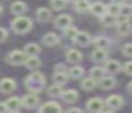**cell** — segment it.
<instances>
[{"label": "cell", "mask_w": 132, "mask_h": 113, "mask_svg": "<svg viewBox=\"0 0 132 113\" xmlns=\"http://www.w3.org/2000/svg\"><path fill=\"white\" fill-rule=\"evenodd\" d=\"M74 42L78 45H82V47H87L91 42V37L85 31H78V34L74 37Z\"/></svg>", "instance_id": "cell-10"}, {"label": "cell", "mask_w": 132, "mask_h": 113, "mask_svg": "<svg viewBox=\"0 0 132 113\" xmlns=\"http://www.w3.org/2000/svg\"><path fill=\"white\" fill-rule=\"evenodd\" d=\"M16 81L12 78H3L0 81V92L4 93V95H9V93L14 92L16 90Z\"/></svg>", "instance_id": "cell-4"}, {"label": "cell", "mask_w": 132, "mask_h": 113, "mask_svg": "<svg viewBox=\"0 0 132 113\" xmlns=\"http://www.w3.org/2000/svg\"><path fill=\"white\" fill-rule=\"evenodd\" d=\"M36 17L40 23H47L50 18H51V11L46 7H40L37 11H36Z\"/></svg>", "instance_id": "cell-14"}, {"label": "cell", "mask_w": 132, "mask_h": 113, "mask_svg": "<svg viewBox=\"0 0 132 113\" xmlns=\"http://www.w3.org/2000/svg\"><path fill=\"white\" fill-rule=\"evenodd\" d=\"M122 54H123L125 56H132V44H131V42H128V44L123 45Z\"/></svg>", "instance_id": "cell-36"}, {"label": "cell", "mask_w": 132, "mask_h": 113, "mask_svg": "<svg viewBox=\"0 0 132 113\" xmlns=\"http://www.w3.org/2000/svg\"><path fill=\"white\" fill-rule=\"evenodd\" d=\"M102 23L105 25H112V24H115L117 23V16H112V14H109V13H105L102 16Z\"/></svg>", "instance_id": "cell-31"}, {"label": "cell", "mask_w": 132, "mask_h": 113, "mask_svg": "<svg viewBox=\"0 0 132 113\" xmlns=\"http://www.w3.org/2000/svg\"><path fill=\"white\" fill-rule=\"evenodd\" d=\"M24 85L30 90V93H38L46 86V76L41 72H31L24 79Z\"/></svg>", "instance_id": "cell-1"}, {"label": "cell", "mask_w": 132, "mask_h": 113, "mask_svg": "<svg viewBox=\"0 0 132 113\" xmlns=\"http://www.w3.org/2000/svg\"><path fill=\"white\" fill-rule=\"evenodd\" d=\"M123 71H125L128 75L132 76V61H128L125 65H123Z\"/></svg>", "instance_id": "cell-38"}, {"label": "cell", "mask_w": 132, "mask_h": 113, "mask_svg": "<svg viewBox=\"0 0 132 113\" xmlns=\"http://www.w3.org/2000/svg\"><path fill=\"white\" fill-rule=\"evenodd\" d=\"M92 59H94L95 62H102L106 59V51L104 50V48H97V50L92 51Z\"/></svg>", "instance_id": "cell-21"}, {"label": "cell", "mask_w": 132, "mask_h": 113, "mask_svg": "<svg viewBox=\"0 0 132 113\" xmlns=\"http://www.w3.org/2000/svg\"><path fill=\"white\" fill-rule=\"evenodd\" d=\"M58 42H60V38H58L54 33H48L43 37V44L47 45V47H54Z\"/></svg>", "instance_id": "cell-17"}, {"label": "cell", "mask_w": 132, "mask_h": 113, "mask_svg": "<svg viewBox=\"0 0 132 113\" xmlns=\"http://www.w3.org/2000/svg\"><path fill=\"white\" fill-rule=\"evenodd\" d=\"M9 112V107H7L6 102H0V113H7Z\"/></svg>", "instance_id": "cell-39"}, {"label": "cell", "mask_w": 132, "mask_h": 113, "mask_svg": "<svg viewBox=\"0 0 132 113\" xmlns=\"http://www.w3.org/2000/svg\"><path fill=\"white\" fill-rule=\"evenodd\" d=\"M65 113H82V110H81V109H78V107H72V109L67 110Z\"/></svg>", "instance_id": "cell-40"}, {"label": "cell", "mask_w": 132, "mask_h": 113, "mask_svg": "<svg viewBox=\"0 0 132 113\" xmlns=\"http://www.w3.org/2000/svg\"><path fill=\"white\" fill-rule=\"evenodd\" d=\"M121 11V6L117 4V3H112V4L106 6V13L112 14V16H118Z\"/></svg>", "instance_id": "cell-32"}, {"label": "cell", "mask_w": 132, "mask_h": 113, "mask_svg": "<svg viewBox=\"0 0 132 113\" xmlns=\"http://www.w3.org/2000/svg\"><path fill=\"white\" fill-rule=\"evenodd\" d=\"M26 10H27V6H26V3H23V2H14L10 6V11H12L13 14H16V16H21Z\"/></svg>", "instance_id": "cell-16"}, {"label": "cell", "mask_w": 132, "mask_h": 113, "mask_svg": "<svg viewBox=\"0 0 132 113\" xmlns=\"http://www.w3.org/2000/svg\"><path fill=\"white\" fill-rule=\"evenodd\" d=\"M125 0H112V3H117V4H121V3H123Z\"/></svg>", "instance_id": "cell-42"}, {"label": "cell", "mask_w": 132, "mask_h": 113, "mask_svg": "<svg viewBox=\"0 0 132 113\" xmlns=\"http://www.w3.org/2000/svg\"><path fill=\"white\" fill-rule=\"evenodd\" d=\"M33 27V21L31 18L24 16H17L14 20L12 21V30L17 34H26L31 30Z\"/></svg>", "instance_id": "cell-2"}, {"label": "cell", "mask_w": 132, "mask_h": 113, "mask_svg": "<svg viewBox=\"0 0 132 113\" xmlns=\"http://www.w3.org/2000/svg\"><path fill=\"white\" fill-rule=\"evenodd\" d=\"M117 30H118V33H119L121 35H128V34L132 31V25H131V23H129V20L128 21H123V23H118Z\"/></svg>", "instance_id": "cell-20"}, {"label": "cell", "mask_w": 132, "mask_h": 113, "mask_svg": "<svg viewBox=\"0 0 132 113\" xmlns=\"http://www.w3.org/2000/svg\"><path fill=\"white\" fill-rule=\"evenodd\" d=\"M40 59L37 58V56H29L27 58V61H26V68L27 69H31V71H34V69H37L38 67H40Z\"/></svg>", "instance_id": "cell-25"}, {"label": "cell", "mask_w": 132, "mask_h": 113, "mask_svg": "<svg viewBox=\"0 0 132 113\" xmlns=\"http://www.w3.org/2000/svg\"><path fill=\"white\" fill-rule=\"evenodd\" d=\"M67 6V0H51V7L54 10H63Z\"/></svg>", "instance_id": "cell-33"}, {"label": "cell", "mask_w": 132, "mask_h": 113, "mask_svg": "<svg viewBox=\"0 0 132 113\" xmlns=\"http://www.w3.org/2000/svg\"><path fill=\"white\" fill-rule=\"evenodd\" d=\"M128 90H129V93L132 95V82H129V83H128Z\"/></svg>", "instance_id": "cell-41"}, {"label": "cell", "mask_w": 132, "mask_h": 113, "mask_svg": "<svg viewBox=\"0 0 132 113\" xmlns=\"http://www.w3.org/2000/svg\"><path fill=\"white\" fill-rule=\"evenodd\" d=\"M40 113H61V106L55 102H47L40 107Z\"/></svg>", "instance_id": "cell-9"}, {"label": "cell", "mask_w": 132, "mask_h": 113, "mask_svg": "<svg viewBox=\"0 0 132 113\" xmlns=\"http://www.w3.org/2000/svg\"><path fill=\"white\" fill-rule=\"evenodd\" d=\"M7 30L4 27H0V42H3V41H6L7 40Z\"/></svg>", "instance_id": "cell-37"}, {"label": "cell", "mask_w": 132, "mask_h": 113, "mask_svg": "<svg viewBox=\"0 0 132 113\" xmlns=\"http://www.w3.org/2000/svg\"><path fill=\"white\" fill-rule=\"evenodd\" d=\"M61 98H63V100L65 103H74V102L78 100V93L74 89H68V90H64Z\"/></svg>", "instance_id": "cell-13"}, {"label": "cell", "mask_w": 132, "mask_h": 113, "mask_svg": "<svg viewBox=\"0 0 132 113\" xmlns=\"http://www.w3.org/2000/svg\"><path fill=\"white\" fill-rule=\"evenodd\" d=\"M3 13V7H2V4H0V14Z\"/></svg>", "instance_id": "cell-44"}, {"label": "cell", "mask_w": 132, "mask_h": 113, "mask_svg": "<svg viewBox=\"0 0 132 113\" xmlns=\"http://www.w3.org/2000/svg\"><path fill=\"white\" fill-rule=\"evenodd\" d=\"M67 61L71 62V64H77V62H80L81 59H82V54L78 50H70L68 52H67Z\"/></svg>", "instance_id": "cell-15"}, {"label": "cell", "mask_w": 132, "mask_h": 113, "mask_svg": "<svg viewBox=\"0 0 132 113\" xmlns=\"http://www.w3.org/2000/svg\"><path fill=\"white\" fill-rule=\"evenodd\" d=\"M21 103H23V106L27 107V109H34V107L38 106L40 99H38V96L36 95V93H29V95H26L21 99Z\"/></svg>", "instance_id": "cell-5"}, {"label": "cell", "mask_w": 132, "mask_h": 113, "mask_svg": "<svg viewBox=\"0 0 132 113\" xmlns=\"http://www.w3.org/2000/svg\"><path fill=\"white\" fill-rule=\"evenodd\" d=\"M89 11H91L94 16H98V17H102L104 14L106 13V6L101 2H95L94 4H91L89 7Z\"/></svg>", "instance_id": "cell-11"}, {"label": "cell", "mask_w": 132, "mask_h": 113, "mask_svg": "<svg viewBox=\"0 0 132 113\" xmlns=\"http://www.w3.org/2000/svg\"><path fill=\"white\" fill-rule=\"evenodd\" d=\"M115 86V79L112 76H104L101 79V88L102 89H112Z\"/></svg>", "instance_id": "cell-26"}, {"label": "cell", "mask_w": 132, "mask_h": 113, "mask_svg": "<svg viewBox=\"0 0 132 113\" xmlns=\"http://www.w3.org/2000/svg\"><path fill=\"white\" fill-rule=\"evenodd\" d=\"M27 54L24 51H20V50H14L7 55L6 61L9 62L10 65H21V64H26L27 61Z\"/></svg>", "instance_id": "cell-3"}, {"label": "cell", "mask_w": 132, "mask_h": 113, "mask_svg": "<svg viewBox=\"0 0 132 113\" xmlns=\"http://www.w3.org/2000/svg\"><path fill=\"white\" fill-rule=\"evenodd\" d=\"M89 7H91V4H89L88 0H77V2H75V10H77L78 13L89 11Z\"/></svg>", "instance_id": "cell-24"}, {"label": "cell", "mask_w": 132, "mask_h": 113, "mask_svg": "<svg viewBox=\"0 0 132 113\" xmlns=\"http://www.w3.org/2000/svg\"><path fill=\"white\" fill-rule=\"evenodd\" d=\"M101 113H112V112H111V110H102Z\"/></svg>", "instance_id": "cell-43"}, {"label": "cell", "mask_w": 132, "mask_h": 113, "mask_svg": "<svg viewBox=\"0 0 132 113\" xmlns=\"http://www.w3.org/2000/svg\"><path fill=\"white\" fill-rule=\"evenodd\" d=\"M121 71V64L117 61V59H111V61H106L105 64V72L111 73V75H115Z\"/></svg>", "instance_id": "cell-12"}, {"label": "cell", "mask_w": 132, "mask_h": 113, "mask_svg": "<svg viewBox=\"0 0 132 113\" xmlns=\"http://www.w3.org/2000/svg\"><path fill=\"white\" fill-rule=\"evenodd\" d=\"M24 52L27 54V56H37L40 54V47L36 42H30L24 47Z\"/></svg>", "instance_id": "cell-19"}, {"label": "cell", "mask_w": 132, "mask_h": 113, "mask_svg": "<svg viewBox=\"0 0 132 113\" xmlns=\"http://www.w3.org/2000/svg\"><path fill=\"white\" fill-rule=\"evenodd\" d=\"M71 23H72V18L68 14H60V16L54 20V25L57 28H60V30H65L67 27L71 25Z\"/></svg>", "instance_id": "cell-6"}, {"label": "cell", "mask_w": 132, "mask_h": 113, "mask_svg": "<svg viewBox=\"0 0 132 113\" xmlns=\"http://www.w3.org/2000/svg\"><path fill=\"white\" fill-rule=\"evenodd\" d=\"M53 79H54V82L55 83H58V85H64V83H67V81H68V75H67L65 72H55L54 73V76H53Z\"/></svg>", "instance_id": "cell-27"}, {"label": "cell", "mask_w": 132, "mask_h": 113, "mask_svg": "<svg viewBox=\"0 0 132 113\" xmlns=\"http://www.w3.org/2000/svg\"><path fill=\"white\" fill-rule=\"evenodd\" d=\"M6 105L7 107H9L10 112H14V110H19L20 109V106L23 103H21V99L20 98H16V96H13V98H9L6 100Z\"/></svg>", "instance_id": "cell-18"}, {"label": "cell", "mask_w": 132, "mask_h": 113, "mask_svg": "<svg viewBox=\"0 0 132 113\" xmlns=\"http://www.w3.org/2000/svg\"><path fill=\"white\" fill-rule=\"evenodd\" d=\"M87 107H88L89 112L92 113H98V112H102V107H104V100L100 98H92L88 100L87 103Z\"/></svg>", "instance_id": "cell-7"}, {"label": "cell", "mask_w": 132, "mask_h": 113, "mask_svg": "<svg viewBox=\"0 0 132 113\" xmlns=\"http://www.w3.org/2000/svg\"><path fill=\"white\" fill-rule=\"evenodd\" d=\"M95 86H97V82H95L94 78H85L81 82V88L84 90H92Z\"/></svg>", "instance_id": "cell-28"}, {"label": "cell", "mask_w": 132, "mask_h": 113, "mask_svg": "<svg viewBox=\"0 0 132 113\" xmlns=\"http://www.w3.org/2000/svg\"><path fill=\"white\" fill-rule=\"evenodd\" d=\"M123 103V99L121 98L119 95H111L108 99H106V106L112 110H118Z\"/></svg>", "instance_id": "cell-8"}, {"label": "cell", "mask_w": 132, "mask_h": 113, "mask_svg": "<svg viewBox=\"0 0 132 113\" xmlns=\"http://www.w3.org/2000/svg\"><path fill=\"white\" fill-rule=\"evenodd\" d=\"M64 34H65L68 38H72V40H74V37L78 34V30H77L75 27H72V25H70V27H67L65 30H64Z\"/></svg>", "instance_id": "cell-34"}, {"label": "cell", "mask_w": 132, "mask_h": 113, "mask_svg": "<svg viewBox=\"0 0 132 113\" xmlns=\"http://www.w3.org/2000/svg\"><path fill=\"white\" fill-rule=\"evenodd\" d=\"M82 75H84V69L81 67H74V68H71L70 72H68V76L72 78V79H78V78H81Z\"/></svg>", "instance_id": "cell-29"}, {"label": "cell", "mask_w": 132, "mask_h": 113, "mask_svg": "<svg viewBox=\"0 0 132 113\" xmlns=\"http://www.w3.org/2000/svg\"><path fill=\"white\" fill-rule=\"evenodd\" d=\"M10 113H19V112H17V110H14V112H10Z\"/></svg>", "instance_id": "cell-46"}, {"label": "cell", "mask_w": 132, "mask_h": 113, "mask_svg": "<svg viewBox=\"0 0 132 113\" xmlns=\"http://www.w3.org/2000/svg\"><path fill=\"white\" fill-rule=\"evenodd\" d=\"M94 45H97V48H106L109 45V40L106 37H98L94 40Z\"/></svg>", "instance_id": "cell-30"}, {"label": "cell", "mask_w": 132, "mask_h": 113, "mask_svg": "<svg viewBox=\"0 0 132 113\" xmlns=\"http://www.w3.org/2000/svg\"><path fill=\"white\" fill-rule=\"evenodd\" d=\"M89 73H91V78H94L95 81H101L105 76V69L101 67H94V68H91Z\"/></svg>", "instance_id": "cell-22"}, {"label": "cell", "mask_w": 132, "mask_h": 113, "mask_svg": "<svg viewBox=\"0 0 132 113\" xmlns=\"http://www.w3.org/2000/svg\"><path fill=\"white\" fill-rule=\"evenodd\" d=\"M61 86H63V85H58V83L51 85V86L48 88V90H47L48 96H51V98H58V96H61L64 92V90L61 89Z\"/></svg>", "instance_id": "cell-23"}, {"label": "cell", "mask_w": 132, "mask_h": 113, "mask_svg": "<svg viewBox=\"0 0 132 113\" xmlns=\"http://www.w3.org/2000/svg\"><path fill=\"white\" fill-rule=\"evenodd\" d=\"M119 14H122V16H126V17H131V16H132V4L121 6V11H119Z\"/></svg>", "instance_id": "cell-35"}, {"label": "cell", "mask_w": 132, "mask_h": 113, "mask_svg": "<svg viewBox=\"0 0 132 113\" xmlns=\"http://www.w3.org/2000/svg\"><path fill=\"white\" fill-rule=\"evenodd\" d=\"M67 2H77V0H67Z\"/></svg>", "instance_id": "cell-45"}]
</instances>
